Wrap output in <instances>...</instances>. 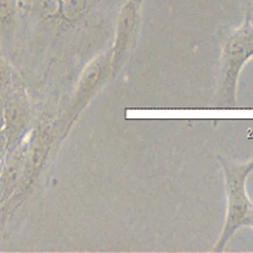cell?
<instances>
[{
  "label": "cell",
  "instance_id": "6da1fadb",
  "mask_svg": "<svg viewBox=\"0 0 253 253\" xmlns=\"http://www.w3.org/2000/svg\"><path fill=\"white\" fill-rule=\"evenodd\" d=\"M225 169L229 192V212L221 245H224L239 227H253V204L247 197L245 184L249 174L253 170V160L245 165L226 163Z\"/></svg>",
  "mask_w": 253,
  "mask_h": 253
},
{
  "label": "cell",
  "instance_id": "7a4b0ae2",
  "mask_svg": "<svg viewBox=\"0 0 253 253\" xmlns=\"http://www.w3.org/2000/svg\"><path fill=\"white\" fill-rule=\"evenodd\" d=\"M253 56V26L251 24L244 25L241 30L236 32L231 46H229L227 53V73L226 84L229 93L234 94L235 84L240 69L245 62Z\"/></svg>",
  "mask_w": 253,
  "mask_h": 253
}]
</instances>
